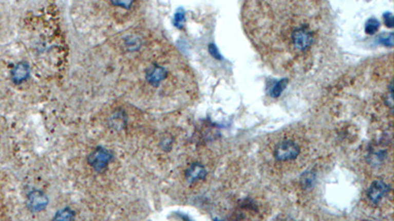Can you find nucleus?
<instances>
[{
  "label": "nucleus",
  "mask_w": 394,
  "mask_h": 221,
  "mask_svg": "<svg viewBox=\"0 0 394 221\" xmlns=\"http://www.w3.org/2000/svg\"><path fill=\"white\" fill-rule=\"evenodd\" d=\"M389 191H390V188L386 183H384L381 180H378L371 183V185L368 190L367 196L372 204L378 205L382 200V198L388 194Z\"/></svg>",
  "instance_id": "20e7f679"
},
{
  "label": "nucleus",
  "mask_w": 394,
  "mask_h": 221,
  "mask_svg": "<svg viewBox=\"0 0 394 221\" xmlns=\"http://www.w3.org/2000/svg\"><path fill=\"white\" fill-rule=\"evenodd\" d=\"M207 174L203 165L199 163H192L185 171V178L187 182L193 183L200 180H203Z\"/></svg>",
  "instance_id": "0eeeda50"
},
{
  "label": "nucleus",
  "mask_w": 394,
  "mask_h": 221,
  "mask_svg": "<svg viewBox=\"0 0 394 221\" xmlns=\"http://www.w3.org/2000/svg\"><path fill=\"white\" fill-rule=\"evenodd\" d=\"M180 216L182 217V219L184 221H191V219H190L187 216H185V215H180Z\"/></svg>",
  "instance_id": "aec40b11"
},
{
  "label": "nucleus",
  "mask_w": 394,
  "mask_h": 221,
  "mask_svg": "<svg viewBox=\"0 0 394 221\" xmlns=\"http://www.w3.org/2000/svg\"><path fill=\"white\" fill-rule=\"evenodd\" d=\"M290 41L294 50L298 52H305L312 46L314 42V35L308 26L302 25L299 27H295L292 30Z\"/></svg>",
  "instance_id": "f257e3e1"
},
{
  "label": "nucleus",
  "mask_w": 394,
  "mask_h": 221,
  "mask_svg": "<svg viewBox=\"0 0 394 221\" xmlns=\"http://www.w3.org/2000/svg\"><path fill=\"white\" fill-rule=\"evenodd\" d=\"M380 29V22L374 19V18H371L369 19L368 22L366 23V27H365V31L368 35H373L376 34Z\"/></svg>",
  "instance_id": "f8f14e48"
},
{
  "label": "nucleus",
  "mask_w": 394,
  "mask_h": 221,
  "mask_svg": "<svg viewBox=\"0 0 394 221\" xmlns=\"http://www.w3.org/2000/svg\"><path fill=\"white\" fill-rule=\"evenodd\" d=\"M30 77V66L26 62H20L15 65L11 71V78L15 84H22Z\"/></svg>",
  "instance_id": "6e6552de"
},
{
  "label": "nucleus",
  "mask_w": 394,
  "mask_h": 221,
  "mask_svg": "<svg viewBox=\"0 0 394 221\" xmlns=\"http://www.w3.org/2000/svg\"><path fill=\"white\" fill-rule=\"evenodd\" d=\"M299 147L297 143L292 140H284L277 143L275 147V159L281 163H287L296 159L299 155Z\"/></svg>",
  "instance_id": "f03ea898"
},
{
  "label": "nucleus",
  "mask_w": 394,
  "mask_h": 221,
  "mask_svg": "<svg viewBox=\"0 0 394 221\" xmlns=\"http://www.w3.org/2000/svg\"><path fill=\"white\" fill-rule=\"evenodd\" d=\"M287 84H288V80L287 79H282L279 82H277L274 85V87L272 88V91H271V95L274 96V97H278L282 92L284 91V89L286 88Z\"/></svg>",
  "instance_id": "4468645a"
},
{
  "label": "nucleus",
  "mask_w": 394,
  "mask_h": 221,
  "mask_svg": "<svg viewBox=\"0 0 394 221\" xmlns=\"http://www.w3.org/2000/svg\"><path fill=\"white\" fill-rule=\"evenodd\" d=\"M384 23L388 28L393 27V15L390 12L384 14Z\"/></svg>",
  "instance_id": "a211bd4d"
},
{
  "label": "nucleus",
  "mask_w": 394,
  "mask_h": 221,
  "mask_svg": "<svg viewBox=\"0 0 394 221\" xmlns=\"http://www.w3.org/2000/svg\"><path fill=\"white\" fill-rule=\"evenodd\" d=\"M379 42L385 47H393V33H389L388 35H381L379 37Z\"/></svg>",
  "instance_id": "dca6fc26"
},
{
  "label": "nucleus",
  "mask_w": 394,
  "mask_h": 221,
  "mask_svg": "<svg viewBox=\"0 0 394 221\" xmlns=\"http://www.w3.org/2000/svg\"><path fill=\"white\" fill-rule=\"evenodd\" d=\"M112 153L104 148H97L92 151L87 160L96 171H103L112 160Z\"/></svg>",
  "instance_id": "7ed1b4c3"
},
{
  "label": "nucleus",
  "mask_w": 394,
  "mask_h": 221,
  "mask_svg": "<svg viewBox=\"0 0 394 221\" xmlns=\"http://www.w3.org/2000/svg\"><path fill=\"white\" fill-rule=\"evenodd\" d=\"M48 204V197L41 191H33L28 196V208L33 212L45 210Z\"/></svg>",
  "instance_id": "39448f33"
},
{
  "label": "nucleus",
  "mask_w": 394,
  "mask_h": 221,
  "mask_svg": "<svg viewBox=\"0 0 394 221\" xmlns=\"http://www.w3.org/2000/svg\"><path fill=\"white\" fill-rule=\"evenodd\" d=\"M109 122H110V126L112 128H123L126 124V117H125L124 112H122V111L116 112L112 116L109 118Z\"/></svg>",
  "instance_id": "1a4fd4ad"
},
{
  "label": "nucleus",
  "mask_w": 394,
  "mask_h": 221,
  "mask_svg": "<svg viewBox=\"0 0 394 221\" xmlns=\"http://www.w3.org/2000/svg\"><path fill=\"white\" fill-rule=\"evenodd\" d=\"M114 5H116V6H120V7H123L124 9H129L130 7H132V3L133 2H132V1H117V2H115V1H112L111 2Z\"/></svg>",
  "instance_id": "6ab92c4d"
},
{
  "label": "nucleus",
  "mask_w": 394,
  "mask_h": 221,
  "mask_svg": "<svg viewBox=\"0 0 394 221\" xmlns=\"http://www.w3.org/2000/svg\"><path fill=\"white\" fill-rule=\"evenodd\" d=\"M314 180H315L314 173L311 172V171H308V172H306L305 174L302 176L301 183H302V185H303L305 189H310L313 185Z\"/></svg>",
  "instance_id": "9b49d317"
},
{
  "label": "nucleus",
  "mask_w": 394,
  "mask_h": 221,
  "mask_svg": "<svg viewBox=\"0 0 394 221\" xmlns=\"http://www.w3.org/2000/svg\"><path fill=\"white\" fill-rule=\"evenodd\" d=\"M141 46V41L136 36H129L126 39V47L129 50H137Z\"/></svg>",
  "instance_id": "2eb2a0df"
},
{
  "label": "nucleus",
  "mask_w": 394,
  "mask_h": 221,
  "mask_svg": "<svg viewBox=\"0 0 394 221\" xmlns=\"http://www.w3.org/2000/svg\"><path fill=\"white\" fill-rule=\"evenodd\" d=\"M75 220V213L74 211L69 209L65 208L63 210H60L55 213L54 217L52 221H74Z\"/></svg>",
  "instance_id": "9d476101"
},
{
  "label": "nucleus",
  "mask_w": 394,
  "mask_h": 221,
  "mask_svg": "<svg viewBox=\"0 0 394 221\" xmlns=\"http://www.w3.org/2000/svg\"><path fill=\"white\" fill-rule=\"evenodd\" d=\"M215 221H218V220H215Z\"/></svg>",
  "instance_id": "412c9836"
},
{
  "label": "nucleus",
  "mask_w": 394,
  "mask_h": 221,
  "mask_svg": "<svg viewBox=\"0 0 394 221\" xmlns=\"http://www.w3.org/2000/svg\"><path fill=\"white\" fill-rule=\"evenodd\" d=\"M167 76V71L158 64L152 65L146 71V80L153 87H158Z\"/></svg>",
  "instance_id": "423d86ee"
},
{
  "label": "nucleus",
  "mask_w": 394,
  "mask_h": 221,
  "mask_svg": "<svg viewBox=\"0 0 394 221\" xmlns=\"http://www.w3.org/2000/svg\"><path fill=\"white\" fill-rule=\"evenodd\" d=\"M208 49H209L210 54H211L213 57H215L216 59H219V60L222 59V56H221V54H220V52H219V50H218V48L216 47L215 45H213V44L209 45Z\"/></svg>",
  "instance_id": "f3484780"
},
{
  "label": "nucleus",
  "mask_w": 394,
  "mask_h": 221,
  "mask_svg": "<svg viewBox=\"0 0 394 221\" xmlns=\"http://www.w3.org/2000/svg\"><path fill=\"white\" fill-rule=\"evenodd\" d=\"M184 22H185V12L183 9L179 8L174 16V25L176 28L181 29L184 25Z\"/></svg>",
  "instance_id": "ddd939ff"
}]
</instances>
